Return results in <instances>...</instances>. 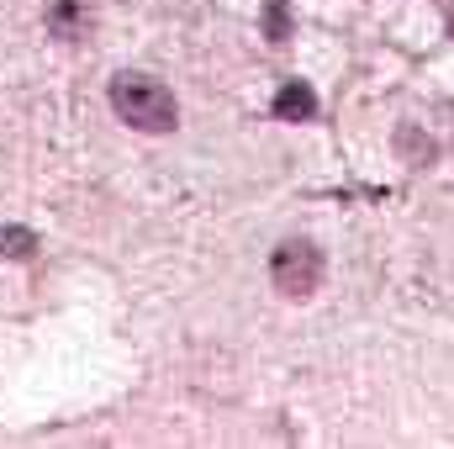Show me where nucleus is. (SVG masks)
<instances>
[{"label": "nucleus", "instance_id": "nucleus-1", "mask_svg": "<svg viewBox=\"0 0 454 449\" xmlns=\"http://www.w3.org/2000/svg\"><path fill=\"white\" fill-rule=\"evenodd\" d=\"M112 112L137 127V132H175L180 122V106L169 96V85L148 80V75H116L112 80Z\"/></svg>", "mask_w": 454, "mask_h": 449}, {"label": "nucleus", "instance_id": "nucleus-2", "mask_svg": "<svg viewBox=\"0 0 454 449\" xmlns=\"http://www.w3.org/2000/svg\"><path fill=\"white\" fill-rule=\"evenodd\" d=\"M270 275H275V286L286 291V296H312L317 286H323V248L317 243H307V238H291V243H280L275 254H270Z\"/></svg>", "mask_w": 454, "mask_h": 449}, {"label": "nucleus", "instance_id": "nucleus-3", "mask_svg": "<svg viewBox=\"0 0 454 449\" xmlns=\"http://www.w3.org/2000/svg\"><path fill=\"white\" fill-rule=\"evenodd\" d=\"M275 116L280 122H312L317 116V91L307 80H286L280 96H275Z\"/></svg>", "mask_w": 454, "mask_h": 449}, {"label": "nucleus", "instance_id": "nucleus-4", "mask_svg": "<svg viewBox=\"0 0 454 449\" xmlns=\"http://www.w3.org/2000/svg\"><path fill=\"white\" fill-rule=\"evenodd\" d=\"M264 32H270V43L291 37V5L286 0H264Z\"/></svg>", "mask_w": 454, "mask_h": 449}, {"label": "nucleus", "instance_id": "nucleus-5", "mask_svg": "<svg viewBox=\"0 0 454 449\" xmlns=\"http://www.w3.org/2000/svg\"><path fill=\"white\" fill-rule=\"evenodd\" d=\"M32 248H37V238H32L27 227H0V254H5V259H27Z\"/></svg>", "mask_w": 454, "mask_h": 449}, {"label": "nucleus", "instance_id": "nucleus-6", "mask_svg": "<svg viewBox=\"0 0 454 449\" xmlns=\"http://www.w3.org/2000/svg\"><path fill=\"white\" fill-rule=\"evenodd\" d=\"M80 27V5H53V32H74Z\"/></svg>", "mask_w": 454, "mask_h": 449}]
</instances>
